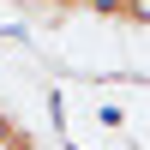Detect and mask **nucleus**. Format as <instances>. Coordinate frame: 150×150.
Segmentation results:
<instances>
[{"instance_id": "1", "label": "nucleus", "mask_w": 150, "mask_h": 150, "mask_svg": "<svg viewBox=\"0 0 150 150\" xmlns=\"http://www.w3.org/2000/svg\"><path fill=\"white\" fill-rule=\"evenodd\" d=\"M0 150H36V138H30V132H24L18 120L6 114V108H0Z\"/></svg>"}]
</instances>
